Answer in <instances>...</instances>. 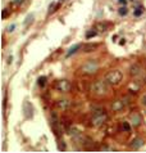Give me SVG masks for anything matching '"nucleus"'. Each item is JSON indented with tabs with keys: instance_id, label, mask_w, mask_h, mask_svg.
<instances>
[{
	"instance_id": "f257e3e1",
	"label": "nucleus",
	"mask_w": 146,
	"mask_h": 153,
	"mask_svg": "<svg viewBox=\"0 0 146 153\" xmlns=\"http://www.w3.org/2000/svg\"><path fill=\"white\" fill-rule=\"evenodd\" d=\"M104 80L108 82V85L110 86H117L121 84V81L123 80V73L119 70H112L109 72H106Z\"/></svg>"
},
{
	"instance_id": "f03ea898",
	"label": "nucleus",
	"mask_w": 146,
	"mask_h": 153,
	"mask_svg": "<svg viewBox=\"0 0 146 153\" xmlns=\"http://www.w3.org/2000/svg\"><path fill=\"white\" fill-rule=\"evenodd\" d=\"M91 91L95 95H105L108 93V82L105 80H96L91 84Z\"/></svg>"
},
{
	"instance_id": "7ed1b4c3",
	"label": "nucleus",
	"mask_w": 146,
	"mask_h": 153,
	"mask_svg": "<svg viewBox=\"0 0 146 153\" xmlns=\"http://www.w3.org/2000/svg\"><path fill=\"white\" fill-rule=\"evenodd\" d=\"M105 121H106V113L104 109H96L92 112L91 122L95 127H100Z\"/></svg>"
},
{
	"instance_id": "20e7f679",
	"label": "nucleus",
	"mask_w": 146,
	"mask_h": 153,
	"mask_svg": "<svg viewBox=\"0 0 146 153\" xmlns=\"http://www.w3.org/2000/svg\"><path fill=\"white\" fill-rule=\"evenodd\" d=\"M54 88L56 91H60V93H69L72 90V84H71L69 80H65V79H62V80H58L55 82Z\"/></svg>"
},
{
	"instance_id": "39448f33",
	"label": "nucleus",
	"mask_w": 146,
	"mask_h": 153,
	"mask_svg": "<svg viewBox=\"0 0 146 153\" xmlns=\"http://www.w3.org/2000/svg\"><path fill=\"white\" fill-rule=\"evenodd\" d=\"M22 111H23V116H25L27 120H29V118H32V117H34V106H32L31 102H28V100L23 102Z\"/></svg>"
},
{
	"instance_id": "423d86ee",
	"label": "nucleus",
	"mask_w": 146,
	"mask_h": 153,
	"mask_svg": "<svg viewBox=\"0 0 146 153\" xmlns=\"http://www.w3.org/2000/svg\"><path fill=\"white\" fill-rule=\"evenodd\" d=\"M81 70H82V72H85V73H87V75L95 73V72L97 71V63L95 61H88L82 66Z\"/></svg>"
},
{
	"instance_id": "0eeeda50",
	"label": "nucleus",
	"mask_w": 146,
	"mask_h": 153,
	"mask_svg": "<svg viewBox=\"0 0 146 153\" xmlns=\"http://www.w3.org/2000/svg\"><path fill=\"white\" fill-rule=\"evenodd\" d=\"M71 106H72V102L68 100V99H59V100L56 102V108H59L60 111L69 109Z\"/></svg>"
},
{
	"instance_id": "6e6552de",
	"label": "nucleus",
	"mask_w": 146,
	"mask_h": 153,
	"mask_svg": "<svg viewBox=\"0 0 146 153\" xmlns=\"http://www.w3.org/2000/svg\"><path fill=\"white\" fill-rule=\"evenodd\" d=\"M110 107H112L113 112H119V111H122L124 108V102L121 100V99H115L114 102H112Z\"/></svg>"
},
{
	"instance_id": "1a4fd4ad",
	"label": "nucleus",
	"mask_w": 146,
	"mask_h": 153,
	"mask_svg": "<svg viewBox=\"0 0 146 153\" xmlns=\"http://www.w3.org/2000/svg\"><path fill=\"white\" fill-rule=\"evenodd\" d=\"M142 145H144V140H142L141 138H135V139L131 142L130 148L131 149H138V148H141Z\"/></svg>"
},
{
	"instance_id": "9d476101",
	"label": "nucleus",
	"mask_w": 146,
	"mask_h": 153,
	"mask_svg": "<svg viewBox=\"0 0 146 153\" xmlns=\"http://www.w3.org/2000/svg\"><path fill=\"white\" fill-rule=\"evenodd\" d=\"M130 73H131V76H133V77L140 76V75H141V67L135 63V64H132L130 67Z\"/></svg>"
},
{
	"instance_id": "9b49d317",
	"label": "nucleus",
	"mask_w": 146,
	"mask_h": 153,
	"mask_svg": "<svg viewBox=\"0 0 146 153\" xmlns=\"http://www.w3.org/2000/svg\"><path fill=\"white\" fill-rule=\"evenodd\" d=\"M81 46H82L81 44H76V45H73V46H71L69 49H68V52H67V54H65V57H67V58H68V57L73 55V54L76 53L77 50H78V49H81Z\"/></svg>"
},
{
	"instance_id": "f8f14e48",
	"label": "nucleus",
	"mask_w": 146,
	"mask_h": 153,
	"mask_svg": "<svg viewBox=\"0 0 146 153\" xmlns=\"http://www.w3.org/2000/svg\"><path fill=\"white\" fill-rule=\"evenodd\" d=\"M99 48V44H86L83 46V52L85 53H90V52H94Z\"/></svg>"
},
{
	"instance_id": "ddd939ff",
	"label": "nucleus",
	"mask_w": 146,
	"mask_h": 153,
	"mask_svg": "<svg viewBox=\"0 0 146 153\" xmlns=\"http://www.w3.org/2000/svg\"><path fill=\"white\" fill-rule=\"evenodd\" d=\"M34 14H28L27 17H26V19H25V22H23V26H25V28H27L28 26H31L32 23H34Z\"/></svg>"
},
{
	"instance_id": "4468645a",
	"label": "nucleus",
	"mask_w": 146,
	"mask_h": 153,
	"mask_svg": "<svg viewBox=\"0 0 146 153\" xmlns=\"http://www.w3.org/2000/svg\"><path fill=\"white\" fill-rule=\"evenodd\" d=\"M94 28L96 30L97 32H104V31H106V25L105 23H96Z\"/></svg>"
},
{
	"instance_id": "2eb2a0df",
	"label": "nucleus",
	"mask_w": 146,
	"mask_h": 153,
	"mask_svg": "<svg viewBox=\"0 0 146 153\" xmlns=\"http://www.w3.org/2000/svg\"><path fill=\"white\" fill-rule=\"evenodd\" d=\"M131 118H132V124H133V126H138L140 122H141V117L137 116V115H132V116H131Z\"/></svg>"
},
{
	"instance_id": "dca6fc26",
	"label": "nucleus",
	"mask_w": 146,
	"mask_h": 153,
	"mask_svg": "<svg viewBox=\"0 0 146 153\" xmlns=\"http://www.w3.org/2000/svg\"><path fill=\"white\" fill-rule=\"evenodd\" d=\"M37 84H38V86H40V88H44V86H45V84H46V77L45 76H40L37 79Z\"/></svg>"
},
{
	"instance_id": "f3484780",
	"label": "nucleus",
	"mask_w": 146,
	"mask_h": 153,
	"mask_svg": "<svg viewBox=\"0 0 146 153\" xmlns=\"http://www.w3.org/2000/svg\"><path fill=\"white\" fill-rule=\"evenodd\" d=\"M118 13L121 14V16H127V13H128V9L126 5H123V7H121L118 9Z\"/></svg>"
},
{
	"instance_id": "a211bd4d",
	"label": "nucleus",
	"mask_w": 146,
	"mask_h": 153,
	"mask_svg": "<svg viewBox=\"0 0 146 153\" xmlns=\"http://www.w3.org/2000/svg\"><path fill=\"white\" fill-rule=\"evenodd\" d=\"M68 134L72 135V136H78L80 131H78V129H76V127H71L69 129V133H68Z\"/></svg>"
},
{
	"instance_id": "6ab92c4d",
	"label": "nucleus",
	"mask_w": 146,
	"mask_h": 153,
	"mask_svg": "<svg viewBox=\"0 0 146 153\" xmlns=\"http://www.w3.org/2000/svg\"><path fill=\"white\" fill-rule=\"evenodd\" d=\"M96 34H97V31H95V28H92L91 31H87V32H86V37H87V39L94 37V36H96Z\"/></svg>"
},
{
	"instance_id": "aec40b11",
	"label": "nucleus",
	"mask_w": 146,
	"mask_h": 153,
	"mask_svg": "<svg viewBox=\"0 0 146 153\" xmlns=\"http://www.w3.org/2000/svg\"><path fill=\"white\" fill-rule=\"evenodd\" d=\"M122 127H123V130H124V131H130V130H131V125H130V122L124 121L123 124H122Z\"/></svg>"
},
{
	"instance_id": "412c9836",
	"label": "nucleus",
	"mask_w": 146,
	"mask_h": 153,
	"mask_svg": "<svg viewBox=\"0 0 146 153\" xmlns=\"http://www.w3.org/2000/svg\"><path fill=\"white\" fill-rule=\"evenodd\" d=\"M142 12H144V8L138 7V8H136V10H135V13H133V14H135L136 17H138V16H141V14H142Z\"/></svg>"
},
{
	"instance_id": "4be33fe9",
	"label": "nucleus",
	"mask_w": 146,
	"mask_h": 153,
	"mask_svg": "<svg viewBox=\"0 0 146 153\" xmlns=\"http://www.w3.org/2000/svg\"><path fill=\"white\" fill-rule=\"evenodd\" d=\"M9 13H10L9 9H4V10H3V13H1V18H3V19H4V18H7V16Z\"/></svg>"
},
{
	"instance_id": "5701e85b",
	"label": "nucleus",
	"mask_w": 146,
	"mask_h": 153,
	"mask_svg": "<svg viewBox=\"0 0 146 153\" xmlns=\"http://www.w3.org/2000/svg\"><path fill=\"white\" fill-rule=\"evenodd\" d=\"M141 104H142V106H144V107H146V94H145L144 97L141 98Z\"/></svg>"
},
{
	"instance_id": "b1692460",
	"label": "nucleus",
	"mask_w": 146,
	"mask_h": 153,
	"mask_svg": "<svg viewBox=\"0 0 146 153\" xmlns=\"http://www.w3.org/2000/svg\"><path fill=\"white\" fill-rule=\"evenodd\" d=\"M54 7H55V3H54V1H53V3H51V4H50V5H49V13H50V12H53V10H54Z\"/></svg>"
},
{
	"instance_id": "393cba45",
	"label": "nucleus",
	"mask_w": 146,
	"mask_h": 153,
	"mask_svg": "<svg viewBox=\"0 0 146 153\" xmlns=\"http://www.w3.org/2000/svg\"><path fill=\"white\" fill-rule=\"evenodd\" d=\"M14 28H16V25H10L9 27H8V31H9V32H13Z\"/></svg>"
},
{
	"instance_id": "a878e982",
	"label": "nucleus",
	"mask_w": 146,
	"mask_h": 153,
	"mask_svg": "<svg viewBox=\"0 0 146 153\" xmlns=\"http://www.w3.org/2000/svg\"><path fill=\"white\" fill-rule=\"evenodd\" d=\"M119 3H121L122 5H126L127 4V0H119Z\"/></svg>"
},
{
	"instance_id": "bb28decb",
	"label": "nucleus",
	"mask_w": 146,
	"mask_h": 153,
	"mask_svg": "<svg viewBox=\"0 0 146 153\" xmlns=\"http://www.w3.org/2000/svg\"><path fill=\"white\" fill-rule=\"evenodd\" d=\"M21 1V0H14V3H19Z\"/></svg>"
}]
</instances>
